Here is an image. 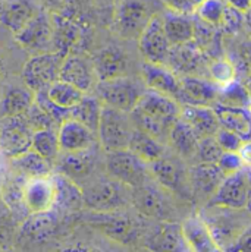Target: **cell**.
Instances as JSON below:
<instances>
[{"instance_id": "32", "label": "cell", "mask_w": 251, "mask_h": 252, "mask_svg": "<svg viewBox=\"0 0 251 252\" xmlns=\"http://www.w3.org/2000/svg\"><path fill=\"white\" fill-rule=\"evenodd\" d=\"M55 190H56V202L55 208L65 210V211H73L84 207V193L82 187L75 182L73 179L68 178L66 175L56 172L52 173Z\"/></svg>"}, {"instance_id": "14", "label": "cell", "mask_w": 251, "mask_h": 252, "mask_svg": "<svg viewBox=\"0 0 251 252\" xmlns=\"http://www.w3.org/2000/svg\"><path fill=\"white\" fill-rule=\"evenodd\" d=\"M251 187L246 169L225 176L219 188L213 193V196L207 201L210 205L229 207V208H246L250 198Z\"/></svg>"}, {"instance_id": "5", "label": "cell", "mask_w": 251, "mask_h": 252, "mask_svg": "<svg viewBox=\"0 0 251 252\" xmlns=\"http://www.w3.org/2000/svg\"><path fill=\"white\" fill-rule=\"evenodd\" d=\"M94 91L105 106L131 113L144 94L145 85H141L138 81L128 78L125 75L119 78L99 81Z\"/></svg>"}, {"instance_id": "25", "label": "cell", "mask_w": 251, "mask_h": 252, "mask_svg": "<svg viewBox=\"0 0 251 252\" xmlns=\"http://www.w3.org/2000/svg\"><path fill=\"white\" fill-rule=\"evenodd\" d=\"M197 133L198 138L213 136L217 129L220 127L219 118L216 115L215 107L209 106H191V104H181V116Z\"/></svg>"}, {"instance_id": "47", "label": "cell", "mask_w": 251, "mask_h": 252, "mask_svg": "<svg viewBox=\"0 0 251 252\" xmlns=\"http://www.w3.org/2000/svg\"><path fill=\"white\" fill-rule=\"evenodd\" d=\"M217 167L225 173V176L237 173L244 169V163L238 154V151H223L217 161Z\"/></svg>"}, {"instance_id": "37", "label": "cell", "mask_w": 251, "mask_h": 252, "mask_svg": "<svg viewBox=\"0 0 251 252\" xmlns=\"http://www.w3.org/2000/svg\"><path fill=\"white\" fill-rule=\"evenodd\" d=\"M102 110H103V103L100 101V98L88 93V94H84V97L75 107L71 109L69 118L81 122L82 125L90 127L93 132L97 133L100 118H102Z\"/></svg>"}, {"instance_id": "21", "label": "cell", "mask_w": 251, "mask_h": 252, "mask_svg": "<svg viewBox=\"0 0 251 252\" xmlns=\"http://www.w3.org/2000/svg\"><path fill=\"white\" fill-rule=\"evenodd\" d=\"M58 139L61 153H72L91 148L99 144L97 133L81 122L68 118L58 126Z\"/></svg>"}, {"instance_id": "58", "label": "cell", "mask_w": 251, "mask_h": 252, "mask_svg": "<svg viewBox=\"0 0 251 252\" xmlns=\"http://www.w3.org/2000/svg\"><path fill=\"white\" fill-rule=\"evenodd\" d=\"M249 110H250V113H251V106H250V107H249Z\"/></svg>"}, {"instance_id": "16", "label": "cell", "mask_w": 251, "mask_h": 252, "mask_svg": "<svg viewBox=\"0 0 251 252\" xmlns=\"http://www.w3.org/2000/svg\"><path fill=\"white\" fill-rule=\"evenodd\" d=\"M56 190L52 175L47 178L27 179L24 185V208L28 214H41L53 211Z\"/></svg>"}, {"instance_id": "12", "label": "cell", "mask_w": 251, "mask_h": 252, "mask_svg": "<svg viewBox=\"0 0 251 252\" xmlns=\"http://www.w3.org/2000/svg\"><path fill=\"white\" fill-rule=\"evenodd\" d=\"M171 43L166 37L162 13H157L138 37V49L143 58L150 63L168 64Z\"/></svg>"}, {"instance_id": "22", "label": "cell", "mask_w": 251, "mask_h": 252, "mask_svg": "<svg viewBox=\"0 0 251 252\" xmlns=\"http://www.w3.org/2000/svg\"><path fill=\"white\" fill-rule=\"evenodd\" d=\"M143 79L147 90L169 95L178 101L179 90H181V79L175 75L168 64H157V63H144L143 66Z\"/></svg>"}, {"instance_id": "50", "label": "cell", "mask_w": 251, "mask_h": 252, "mask_svg": "<svg viewBox=\"0 0 251 252\" xmlns=\"http://www.w3.org/2000/svg\"><path fill=\"white\" fill-rule=\"evenodd\" d=\"M238 154H240L244 166L251 167V139H247V141L243 142V145L238 150Z\"/></svg>"}, {"instance_id": "51", "label": "cell", "mask_w": 251, "mask_h": 252, "mask_svg": "<svg viewBox=\"0 0 251 252\" xmlns=\"http://www.w3.org/2000/svg\"><path fill=\"white\" fill-rule=\"evenodd\" d=\"M225 3L229 4V6H232L234 9L243 12V13L247 12L249 7L251 6V0H225Z\"/></svg>"}, {"instance_id": "19", "label": "cell", "mask_w": 251, "mask_h": 252, "mask_svg": "<svg viewBox=\"0 0 251 252\" xmlns=\"http://www.w3.org/2000/svg\"><path fill=\"white\" fill-rule=\"evenodd\" d=\"M181 79V90L178 103L191 106L213 107L217 103L219 85L212 79H203L194 75H184Z\"/></svg>"}, {"instance_id": "53", "label": "cell", "mask_w": 251, "mask_h": 252, "mask_svg": "<svg viewBox=\"0 0 251 252\" xmlns=\"http://www.w3.org/2000/svg\"><path fill=\"white\" fill-rule=\"evenodd\" d=\"M44 1H47L52 6H59L61 3H63V0H44Z\"/></svg>"}, {"instance_id": "31", "label": "cell", "mask_w": 251, "mask_h": 252, "mask_svg": "<svg viewBox=\"0 0 251 252\" xmlns=\"http://www.w3.org/2000/svg\"><path fill=\"white\" fill-rule=\"evenodd\" d=\"M53 21V41H52V52H56L62 56L71 53L72 47L81 38V28L72 19L55 13L52 16Z\"/></svg>"}, {"instance_id": "54", "label": "cell", "mask_w": 251, "mask_h": 252, "mask_svg": "<svg viewBox=\"0 0 251 252\" xmlns=\"http://www.w3.org/2000/svg\"><path fill=\"white\" fill-rule=\"evenodd\" d=\"M94 1H96L97 4H102V6H103V4H109V3H115V0H94Z\"/></svg>"}, {"instance_id": "39", "label": "cell", "mask_w": 251, "mask_h": 252, "mask_svg": "<svg viewBox=\"0 0 251 252\" xmlns=\"http://www.w3.org/2000/svg\"><path fill=\"white\" fill-rule=\"evenodd\" d=\"M31 148L55 166V163L58 161V158L61 156L58 129H53V127L36 129L33 133V147Z\"/></svg>"}, {"instance_id": "30", "label": "cell", "mask_w": 251, "mask_h": 252, "mask_svg": "<svg viewBox=\"0 0 251 252\" xmlns=\"http://www.w3.org/2000/svg\"><path fill=\"white\" fill-rule=\"evenodd\" d=\"M206 62L204 53L200 50L198 44L192 40L185 44L172 46L168 66H171L175 72L182 75H192L201 64Z\"/></svg>"}, {"instance_id": "17", "label": "cell", "mask_w": 251, "mask_h": 252, "mask_svg": "<svg viewBox=\"0 0 251 252\" xmlns=\"http://www.w3.org/2000/svg\"><path fill=\"white\" fill-rule=\"evenodd\" d=\"M96 147L97 145L81 151L61 153L58 161L55 163L58 172L66 175L78 184L88 181L93 176L99 160Z\"/></svg>"}, {"instance_id": "3", "label": "cell", "mask_w": 251, "mask_h": 252, "mask_svg": "<svg viewBox=\"0 0 251 252\" xmlns=\"http://www.w3.org/2000/svg\"><path fill=\"white\" fill-rule=\"evenodd\" d=\"M160 0H115L113 31L126 40H138L148 22L159 13Z\"/></svg>"}, {"instance_id": "13", "label": "cell", "mask_w": 251, "mask_h": 252, "mask_svg": "<svg viewBox=\"0 0 251 252\" xmlns=\"http://www.w3.org/2000/svg\"><path fill=\"white\" fill-rule=\"evenodd\" d=\"M18 44L34 53L50 52L53 41V21L52 16L43 9L31 22H28L18 34L13 35Z\"/></svg>"}, {"instance_id": "26", "label": "cell", "mask_w": 251, "mask_h": 252, "mask_svg": "<svg viewBox=\"0 0 251 252\" xmlns=\"http://www.w3.org/2000/svg\"><path fill=\"white\" fill-rule=\"evenodd\" d=\"M147 245L153 251H189L182 227L171 221H162L148 236Z\"/></svg>"}, {"instance_id": "20", "label": "cell", "mask_w": 251, "mask_h": 252, "mask_svg": "<svg viewBox=\"0 0 251 252\" xmlns=\"http://www.w3.org/2000/svg\"><path fill=\"white\" fill-rule=\"evenodd\" d=\"M41 10L37 0H3L0 1V24L15 35Z\"/></svg>"}, {"instance_id": "41", "label": "cell", "mask_w": 251, "mask_h": 252, "mask_svg": "<svg viewBox=\"0 0 251 252\" xmlns=\"http://www.w3.org/2000/svg\"><path fill=\"white\" fill-rule=\"evenodd\" d=\"M25 181H27L25 178L15 173L13 176H10L7 181L3 182V185L0 188V193H1L4 204L9 208L25 210L24 208V185H25Z\"/></svg>"}, {"instance_id": "1", "label": "cell", "mask_w": 251, "mask_h": 252, "mask_svg": "<svg viewBox=\"0 0 251 252\" xmlns=\"http://www.w3.org/2000/svg\"><path fill=\"white\" fill-rule=\"evenodd\" d=\"M129 115L137 129L163 142V139H168L172 125L181 116V104L169 95L145 90Z\"/></svg>"}, {"instance_id": "48", "label": "cell", "mask_w": 251, "mask_h": 252, "mask_svg": "<svg viewBox=\"0 0 251 252\" xmlns=\"http://www.w3.org/2000/svg\"><path fill=\"white\" fill-rule=\"evenodd\" d=\"M166 9L175 10V12H181V13H194L197 6L194 4L192 0H160Z\"/></svg>"}, {"instance_id": "52", "label": "cell", "mask_w": 251, "mask_h": 252, "mask_svg": "<svg viewBox=\"0 0 251 252\" xmlns=\"http://www.w3.org/2000/svg\"><path fill=\"white\" fill-rule=\"evenodd\" d=\"M244 16H246V22L249 24V27L251 28V6L249 7V10H247V12H244Z\"/></svg>"}, {"instance_id": "43", "label": "cell", "mask_w": 251, "mask_h": 252, "mask_svg": "<svg viewBox=\"0 0 251 252\" xmlns=\"http://www.w3.org/2000/svg\"><path fill=\"white\" fill-rule=\"evenodd\" d=\"M53 229V216L52 211L41 214H30V219L24 224V233L30 238L46 236Z\"/></svg>"}, {"instance_id": "38", "label": "cell", "mask_w": 251, "mask_h": 252, "mask_svg": "<svg viewBox=\"0 0 251 252\" xmlns=\"http://www.w3.org/2000/svg\"><path fill=\"white\" fill-rule=\"evenodd\" d=\"M43 93L56 107H59L61 110L68 112V113L84 97V93L81 90H78L76 87L71 85L69 82L62 81V79L55 81L50 87L43 90Z\"/></svg>"}, {"instance_id": "36", "label": "cell", "mask_w": 251, "mask_h": 252, "mask_svg": "<svg viewBox=\"0 0 251 252\" xmlns=\"http://www.w3.org/2000/svg\"><path fill=\"white\" fill-rule=\"evenodd\" d=\"M128 150L132 151L138 158H141L147 164L156 161L157 158H160L166 153L160 139H157V138H154V136H151V135H148V133H145L137 127L131 136Z\"/></svg>"}, {"instance_id": "7", "label": "cell", "mask_w": 251, "mask_h": 252, "mask_svg": "<svg viewBox=\"0 0 251 252\" xmlns=\"http://www.w3.org/2000/svg\"><path fill=\"white\" fill-rule=\"evenodd\" d=\"M105 169L110 178L129 188H137L151 179L148 164L128 148L106 153Z\"/></svg>"}, {"instance_id": "56", "label": "cell", "mask_w": 251, "mask_h": 252, "mask_svg": "<svg viewBox=\"0 0 251 252\" xmlns=\"http://www.w3.org/2000/svg\"><path fill=\"white\" fill-rule=\"evenodd\" d=\"M192 1H194V4H195V6L198 7V6H200V4H201V3H203L204 0H192ZM195 10H197V9H195Z\"/></svg>"}, {"instance_id": "23", "label": "cell", "mask_w": 251, "mask_h": 252, "mask_svg": "<svg viewBox=\"0 0 251 252\" xmlns=\"http://www.w3.org/2000/svg\"><path fill=\"white\" fill-rule=\"evenodd\" d=\"M91 61L99 81L125 76L128 72V58L125 52L116 46H108L100 49L91 58Z\"/></svg>"}, {"instance_id": "29", "label": "cell", "mask_w": 251, "mask_h": 252, "mask_svg": "<svg viewBox=\"0 0 251 252\" xmlns=\"http://www.w3.org/2000/svg\"><path fill=\"white\" fill-rule=\"evenodd\" d=\"M36 101V93L28 87H9L0 97V118L25 116Z\"/></svg>"}, {"instance_id": "45", "label": "cell", "mask_w": 251, "mask_h": 252, "mask_svg": "<svg viewBox=\"0 0 251 252\" xmlns=\"http://www.w3.org/2000/svg\"><path fill=\"white\" fill-rule=\"evenodd\" d=\"M209 75L213 82L223 87L235 79V69L226 61H216L209 66Z\"/></svg>"}, {"instance_id": "24", "label": "cell", "mask_w": 251, "mask_h": 252, "mask_svg": "<svg viewBox=\"0 0 251 252\" xmlns=\"http://www.w3.org/2000/svg\"><path fill=\"white\" fill-rule=\"evenodd\" d=\"M188 179L189 188L194 192V195L201 198L207 196L210 199L225 179V173L217 167V164L197 163L189 170Z\"/></svg>"}, {"instance_id": "10", "label": "cell", "mask_w": 251, "mask_h": 252, "mask_svg": "<svg viewBox=\"0 0 251 252\" xmlns=\"http://www.w3.org/2000/svg\"><path fill=\"white\" fill-rule=\"evenodd\" d=\"M34 129L27 122L25 116L6 118L0 124V156L13 160L33 147Z\"/></svg>"}, {"instance_id": "49", "label": "cell", "mask_w": 251, "mask_h": 252, "mask_svg": "<svg viewBox=\"0 0 251 252\" xmlns=\"http://www.w3.org/2000/svg\"><path fill=\"white\" fill-rule=\"evenodd\" d=\"M228 251H251V224L241 233V236Z\"/></svg>"}, {"instance_id": "11", "label": "cell", "mask_w": 251, "mask_h": 252, "mask_svg": "<svg viewBox=\"0 0 251 252\" xmlns=\"http://www.w3.org/2000/svg\"><path fill=\"white\" fill-rule=\"evenodd\" d=\"M90 224L119 244H132L140 235L138 223L131 216L121 213V210L110 213H96L91 217Z\"/></svg>"}, {"instance_id": "8", "label": "cell", "mask_w": 251, "mask_h": 252, "mask_svg": "<svg viewBox=\"0 0 251 252\" xmlns=\"http://www.w3.org/2000/svg\"><path fill=\"white\" fill-rule=\"evenodd\" d=\"M131 204L141 216L156 220H169L174 208L169 190L160 187L153 179L132 188Z\"/></svg>"}, {"instance_id": "46", "label": "cell", "mask_w": 251, "mask_h": 252, "mask_svg": "<svg viewBox=\"0 0 251 252\" xmlns=\"http://www.w3.org/2000/svg\"><path fill=\"white\" fill-rule=\"evenodd\" d=\"M215 138H216V141L219 142V145H220V148L223 151H238L240 147L244 142L240 135H237L235 132H232V130H229V129H226L223 126H220L217 129V132L215 133Z\"/></svg>"}, {"instance_id": "55", "label": "cell", "mask_w": 251, "mask_h": 252, "mask_svg": "<svg viewBox=\"0 0 251 252\" xmlns=\"http://www.w3.org/2000/svg\"><path fill=\"white\" fill-rule=\"evenodd\" d=\"M246 208H247V211H249V214L251 216V192H250V198H249V202H247V205H246Z\"/></svg>"}, {"instance_id": "9", "label": "cell", "mask_w": 251, "mask_h": 252, "mask_svg": "<svg viewBox=\"0 0 251 252\" xmlns=\"http://www.w3.org/2000/svg\"><path fill=\"white\" fill-rule=\"evenodd\" d=\"M63 56L56 52L36 53L22 67V79L25 87L33 93H40L59 79V69Z\"/></svg>"}, {"instance_id": "15", "label": "cell", "mask_w": 251, "mask_h": 252, "mask_svg": "<svg viewBox=\"0 0 251 252\" xmlns=\"http://www.w3.org/2000/svg\"><path fill=\"white\" fill-rule=\"evenodd\" d=\"M59 79L69 82L84 94L91 93L99 82L93 61L73 53L63 56L59 69Z\"/></svg>"}, {"instance_id": "42", "label": "cell", "mask_w": 251, "mask_h": 252, "mask_svg": "<svg viewBox=\"0 0 251 252\" xmlns=\"http://www.w3.org/2000/svg\"><path fill=\"white\" fill-rule=\"evenodd\" d=\"M225 10H226V6L223 0H204L197 7L195 13L204 24L210 27H217L223 21Z\"/></svg>"}, {"instance_id": "59", "label": "cell", "mask_w": 251, "mask_h": 252, "mask_svg": "<svg viewBox=\"0 0 251 252\" xmlns=\"http://www.w3.org/2000/svg\"><path fill=\"white\" fill-rule=\"evenodd\" d=\"M0 1H3V0H0Z\"/></svg>"}, {"instance_id": "2", "label": "cell", "mask_w": 251, "mask_h": 252, "mask_svg": "<svg viewBox=\"0 0 251 252\" xmlns=\"http://www.w3.org/2000/svg\"><path fill=\"white\" fill-rule=\"evenodd\" d=\"M219 250H229L251 224L247 208H229L207 204L201 213Z\"/></svg>"}, {"instance_id": "28", "label": "cell", "mask_w": 251, "mask_h": 252, "mask_svg": "<svg viewBox=\"0 0 251 252\" xmlns=\"http://www.w3.org/2000/svg\"><path fill=\"white\" fill-rule=\"evenodd\" d=\"M163 28L171 46L185 44L194 40L195 24L189 13H181L171 9H166L162 13Z\"/></svg>"}, {"instance_id": "6", "label": "cell", "mask_w": 251, "mask_h": 252, "mask_svg": "<svg viewBox=\"0 0 251 252\" xmlns=\"http://www.w3.org/2000/svg\"><path fill=\"white\" fill-rule=\"evenodd\" d=\"M135 125L131 115L103 104L102 118L97 129V139L105 153L128 148Z\"/></svg>"}, {"instance_id": "33", "label": "cell", "mask_w": 251, "mask_h": 252, "mask_svg": "<svg viewBox=\"0 0 251 252\" xmlns=\"http://www.w3.org/2000/svg\"><path fill=\"white\" fill-rule=\"evenodd\" d=\"M198 141H200V138L197 136L194 129L181 118L172 125L169 135H168V142H169L171 148L181 158L195 157Z\"/></svg>"}, {"instance_id": "44", "label": "cell", "mask_w": 251, "mask_h": 252, "mask_svg": "<svg viewBox=\"0 0 251 252\" xmlns=\"http://www.w3.org/2000/svg\"><path fill=\"white\" fill-rule=\"evenodd\" d=\"M222 154H223V150L220 148V145L216 141L215 135L213 136L200 138L198 147H197V153H195V158L198 160V163L217 164V161H219Z\"/></svg>"}, {"instance_id": "40", "label": "cell", "mask_w": 251, "mask_h": 252, "mask_svg": "<svg viewBox=\"0 0 251 252\" xmlns=\"http://www.w3.org/2000/svg\"><path fill=\"white\" fill-rule=\"evenodd\" d=\"M228 107H241L249 109L251 106V94L250 91L235 79L223 87L219 88L217 94V103Z\"/></svg>"}, {"instance_id": "27", "label": "cell", "mask_w": 251, "mask_h": 252, "mask_svg": "<svg viewBox=\"0 0 251 252\" xmlns=\"http://www.w3.org/2000/svg\"><path fill=\"white\" fill-rule=\"evenodd\" d=\"M182 233L189 251L197 252H216L220 251L207 223L201 216H192L187 219L182 224Z\"/></svg>"}, {"instance_id": "35", "label": "cell", "mask_w": 251, "mask_h": 252, "mask_svg": "<svg viewBox=\"0 0 251 252\" xmlns=\"http://www.w3.org/2000/svg\"><path fill=\"white\" fill-rule=\"evenodd\" d=\"M213 107L220 126L235 132L243 138V141L251 139V113L249 109L228 107L222 104H215Z\"/></svg>"}, {"instance_id": "18", "label": "cell", "mask_w": 251, "mask_h": 252, "mask_svg": "<svg viewBox=\"0 0 251 252\" xmlns=\"http://www.w3.org/2000/svg\"><path fill=\"white\" fill-rule=\"evenodd\" d=\"M181 157L163 154L160 158L148 164L151 179L169 192H181L189 185V179L179 161Z\"/></svg>"}, {"instance_id": "4", "label": "cell", "mask_w": 251, "mask_h": 252, "mask_svg": "<svg viewBox=\"0 0 251 252\" xmlns=\"http://www.w3.org/2000/svg\"><path fill=\"white\" fill-rule=\"evenodd\" d=\"M84 207L94 213L118 211L131 204L132 188L108 176L91 179L84 188Z\"/></svg>"}, {"instance_id": "34", "label": "cell", "mask_w": 251, "mask_h": 252, "mask_svg": "<svg viewBox=\"0 0 251 252\" xmlns=\"http://www.w3.org/2000/svg\"><path fill=\"white\" fill-rule=\"evenodd\" d=\"M10 166L15 173L21 175L25 179L33 178H47L53 173V164L41 157L33 148L24 153L22 156L10 160Z\"/></svg>"}, {"instance_id": "57", "label": "cell", "mask_w": 251, "mask_h": 252, "mask_svg": "<svg viewBox=\"0 0 251 252\" xmlns=\"http://www.w3.org/2000/svg\"><path fill=\"white\" fill-rule=\"evenodd\" d=\"M0 75H1V62H0Z\"/></svg>"}]
</instances>
